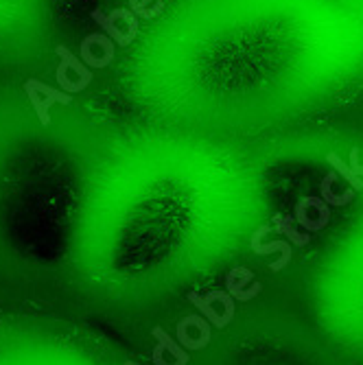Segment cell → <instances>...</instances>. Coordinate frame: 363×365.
I'll use <instances>...</instances> for the list:
<instances>
[{
	"instance_id": "cell-1",
	"label": "cell",
	"mask_w": 363,
	"mask_h": 365,
	"mask_svg": "<svg viewBox=\"0 0 363 365\" xmlns=\"http://www.w3.org/2000/svg\"><path fill=\"white\" fill-rule=\"evenodd\" d=\"M24 92L29 96V101L33 103L35 107V114L39 118V123L48 127L51 125V114H48V107L53 103H73V94H66V92H60V90H53L48 88L46 83H42L39 79H29L24 83Z\"/></svg>"
},
{
	"instance_id": "cell-2",
	"label": "cell",
	"mask_w": 363,
	"mask_h": 365,
	"mask_svg": "<svg viewBox=\"0 0 363 365\" xmlns=\"http://www.w3.org/2000/svg\"><path fill=\"white\" fill-rule=\"evenodd\" d=\"M269 230H272V226H260V228L252 234V241H249V249H252L254 254H258V256H269V254H274V251H278V254H281V258L269 265V269L278 274V271H283L285 267L291 262V243H287V241L263 243V238L269 234Z\"/></svg>"
},
{
	"instance_id": "cell-3",
	"label": "cell",
	"mask_w": 363,
	"mask_h": 365,
	"mask_svg": "<svg viewBox=\"0 0 363 365\" xmlns=\"http://www.w3.org/2000/svg\"><path fill=\"white\" fill-rule=\"evenodd\" d=\"M252 278H254V274L249 271V269H245V267H234V269L226 276V289H228V293H230L232 298L239 300V302H247V300L256 298L258 293L263 291L260 283L252 285L249 289H243V285L249 283Z\"/></svg>"
},
{
	"instance_id": "cell-4",
	"label": "cell",
	"mask_w": 363,
	"mask_h": 365,
	"mask_svg": "<svg viewBox=\"0 0 363 365\" xmlns=\"http://www.w3.org/2000/svg\"><path fill=\"white\" fill-rule=\"evenodd\" d=\"M335 179H337V173H335V171L326 173V177L322 179V184H319V197H322L328 206H335V208L348 206V204L355 199V190L348 188V190H344V195H337V193L333 190Z\"/></svg>"
},
{
	"instance_id": "cell-5",
	"label": "cell",
	"mask_w": 363,
	"mask_h": 365,
	"mask_svg": "<svg viewBox=\"0 0 363 365\" xmlns=\"http://www.w3.org/2000/svg\"><path fill=\"white\" fill-rule=\"evenodd\" d=\"M274 228L281 232L283 236H287L289 241L293 245H298V247H304V245L311 243V236L309 234H302V232L296 230V217H291V215L276 213L274 215Z\"/></svg>"
},
{
	"instance_id": "cell-6",
	"label": "cell",
	"mask_w": 363,
	"mask_h": 365,
	"mask_svg": "<svg viewBox=\"0 0 363 365\" xmlns=\"http://www.w3.org/2000/svg\"><path fill=\"white\" fill-rule=\"evenodd\" d=\"M90 16H92V20H94L96 24L101 26L103 33H107V37H109L112 42H114L116 46H123V48H125V46H130L132 42H134V37L127 35V33H123V31L118 29V26H116V22L112 20L109 16H105V13H103L101 9H94V11L90 13Z\"/></svg>"
},
{
	"instance_id": "cell-7",
	"label": "cell",
	"mask_w": 363,
	"mask_h": 365,
	"mask_svg": "<svg viewBox=\"0 0 363 365\" xmlns=\"http://www.w3.org/2000/svg\"><path fill=\"white\" fill-rule=\"evenodd\" d=\"M326 162L333 166V171H335V173L344 175V179L348 181V186H351L355 193H357V190H363V177L355 175V171L351 168V164H346V162L337 156V153L330 151L328 156H326Z\"/></svg>"
},
{
	"instance_id": "cell-8",
	"label": "cell",
	"mask_w": 363,
	"mask_h": 365,
	"mask_svg": "<svg viewBox=\"0 0 363 365\" xmlns=\"http://www.w3.org/2000/svg\"><path fill=\"white\" fill-rule=\"evenodd\" d=\"M188 300H191V304L195 306V308H200V311L204 313V317L211 321V324L215 326V328H226L228 326V321H226V317L223 315H219L215 308H213V302L208 300L206 296H200V293H188Z\"/></svg>"
},
{
	"instance_id": "cell-9",
	"label": "cell",
	"mask_w": 363,
	"mask_h": 365,
	"mask_svg": "<svg viewBox=\"0 0 363 365\" xmlns=\"http://www.w3.org/2000/svg\"><path fill=\"white\" fill-rule=\"evenodd\" d=\"M55 53H57V57H60V62L62 64H66L68 66V70H73V73H77V77L79 79H83L86 83H90L92 81V73H90V68L86 66V64H81L75 55L68 51L64 44H57L55 46Z\"/></svg>"
},
{
	"instance_id": "cell-10",
	"label": "cell",
	"mask_w": 363,
	"mask_h": 365,
	"mask_svg": "<svg viewBox=\"0 0 363 365\" xmlns=\"http://www.w3.org/2000/svg\"><path fill=\"white\" fill-rule=\"evenodd\" d=\"M153 337L158 339V346H162L164 350H169V353L175 357V363L177 365H188V355H186V350H182L169 335H166L160 326L158 328H153Z\"/></svg>"
},
{
	"instance_id": "cell-11",
	"label": "cell",
	"mask_w": 363,
	"mask_h": 365,
	"mask_svg": "<svg viewBox=\"0 0 363 365\" xmlns=\"http://www.w3.org/2000/svg\"><path fill=\"white\" fill-rule=\"evenodd\" d=\"M55 79H57V83L62 86V92H66V94H75V92H81V90H86L90 83H86V81H81V79H71L68 77V70H66V66L60 62V66H57V73H55Z\"/></svg>"
},
{
	"instance_id": "cell-12",
	"label": "cell",
	"mask_w": 363,
	"mask_h": 365,
	"mask_svg": "<svg viewBox=\"0 0 363 365\" xmlns=\"http://www.w3.org/2000/svg\"><path fill=\"white\" fill-rule=\"evenodd\" d=\"M147 3H151V0H130V9L134 11V16H141L145 20H151V18H158L160 13L164 11V7H166L162 0H156L151 9L147 7Z\"/></svg>"
},
{
	"instance_id": "cell-13",
	"label": "cell",
	"mask_w": 363,
	"mask_h": 365,
	"mask_svg": "<svg viewBox=\"0 0 363 365\" xmlns=\"http://www.w3.org/2000/svg\"><path fill=\"white\" fill-rule=\"evenodd\" d=\"M109 16H114V18H118V20H123L125 24H127V33H130L132 37L138 35V20H136V16H134L132 9H114V11L109 13Z\"/></svg>"
},
{
	"instance_id": "cell-14",
	"label": "cell",
	"mask_w": 363,
	"mask_h": 365,
	"mask_svg": "<svg viewBox=\"0 0 363 365\" xmlns=\"http://www.w3.org/2000/svg\"><path fill=\"white\" fill-rule=\"evenodd\" d=\"M351 168L355 171V175L363 177V164H361V160H359V149H357V147L351 149Z\"/></svg>"
},
{
	"instance_id": "cell-15",
	"label": "cell",
	"mask_w": 363,
	"mask_h": 365,
	"mask_svg": "<svg viewBox=\"0 0 363 365\" xmlns=\"http://www.w3.org/2000/svg\"><path fill=\"white\" fill-rule=\"evenodd\" d=\"M123 365H138V363H132V361H127V363H123Z\"/></svg>"
}]
</instances>
